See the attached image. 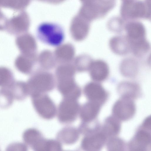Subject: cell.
Returning <instances> with one entry per match:
<instances>
[{
	"label": "cell",
	"mask_w": 151,
	"mask_h": 151,
	"mask_svg": "<svg viewBox=\"0 0 151 151\" xmlns=\"http://www.w3.org/2000/svg\"><path fill=\"white\" fill-rule=\"evenodd\" d=\"M120 125L119 121L115 118L111 117L106 121L104 128V132L109 136L117 134L120 130Z\"/></svg>",
	"instance_id": "ac0fdd59"
},
{
	"label": "cell",
	"mask_w": 151,
	"mask_h": 151,
	"mask_svg": "<svg viewBox=\"0 0 151 151\" xmlns=\"http://www.w3.org/2000/svg\"><path fill=\"white\" fill-rule=\"evenodd\" d=\"M99 104L92 101L85 104L80 108L79 112L81 120L85 122H88L93 119L99 112Z\"/></svg>",
	"instance_id": "30bf717a"
},
{
	"label": "cell",
	"mask_w": 151,
	"mask_h": 151,
	"mask_svg": "<svg viewBox=\"0 0 151 151\" xmlns=\"http://www.w3.org/2000/svg\"><path fill=\"white\" fill-rule=\"evenodd\" d=\"M7 19L0 9V31L5 30Z\"/></svg>",
	"instance_id": "603a6c76"
},
{
	"label": "cell",
	"mask_w": 151,
	"mask_h": 151,
	"mask_svg": "<svg viewBox=\"0 0 151 151\" xmlns=\"http://www.w3.org/2000/svg\"><path fill=\"white\" fill-rule=\"evenodd\" d=\"M135 109L133 101L129 98L124 97L116 102L114 106L113 111L117 119L126 120L132 117Z\"/></svg>",
	"instance_id": "5b68a950"
},
{
	"label": "cell",
	"mask_w": 151,
	"mask_h": 151,
	"mask_svg": "<svg viewBox=\"0 0 151 151\" xmlns=\"http://www.w3.org/2000/svg\"><path fill=\"white\" fill-rule=\"evenodd\" d=\"M108 147L110 150H121L124 148V145L121 139H113L108 143Z\"/></svg>",
	"instance_id": "7402d4cb"
},
{
	"label": "cell",
	"mask_w": 151,
	"mask_h": 151,
	"mask_svg": "<svg viewBox=\"0 0 151 151\" xmlns=\"http://www.w3.org/2000/svg\"><path fill=\"white\" fill-rule=\"evenodd\" d=\"M29 25V19L27 13L22 11L6 21L5 30L9 34L19 35L26 32Z\"/></svg>",
	"instance_id": "277c9868"
},
{
	"label": "cell",
	"mask_w": 151,
	"mask_h": 151,
	"mask_svg": "<svg viewBox=\"0 0 151 151\" xmlns=\"http://www.w3.org/2000/svg\"><path fill=\"white\" fill-rule=\"evenodd\" d=\"M37 38L48 45L58 46L62 44L65 38L64 30L60 25L51 22L40 24L37 29Z\"/></svg>",
	"instance_id": "6da1fadb"
},
{
	"label": "cell",
	"mask_w": 151,
	"mask_h": 151,
	"mask_svg": "<svg viewBox=\"0 0 151 151\" xmlns=\"http://www.w3.org/2000/svg\"><path fill=\"white\" fill-rule=\"evenodd\" d=\"M14 79L13 74L9 69L0 67V86H6L12 83Z\"/></svg>",
	"instance_id": "44dd1931"
},
{
	"label": "cell",
	"mask_w": 151,
	"mask_h": 151,
	"mask_svg": "<svg viewBox=\"0 0 151 151\" xmlns=\"http://www.w3.org/2000/svg\"><path fill=\"white\" fill-rule=\"evenodd\" d=\"M110 45L112 50L118 54H125L130 50L127 38L119 37L113 38L110 41Z\"/></svg>",
	"instance_id": "7c38bea8"
},
{
	"label": "cell",
	"mask_w": 151,
	"mask_h": 151,
	"mask_svg": "<svg viewBox=\"0 0 151 151\" xmlns=\"http://www.w3.org/2000/svg\"><path fill=\"white\" fill-rule=\"evenodd\" d=\"M105 135L98 133L85 137L82 140L81 147L87 150H97L101 149L105 143Z\"/></svg>",
	"instance_id": "ba28073f"
},
{
	"label": "cell",
	"mask_w": 151,
	"mask_h": 151,
	"mask_svg": "<svg viewBox=\"0 0 151 151\" xmlns=\"http://www.w3.org/2000/svg\"><path fill=\"white\" fill-rule=\"evenodd\" d=\"M79 131L72 127L65 128L61 130L57 135L59 142L66 144H73L76 142L79 138Z\"/></svg>",
	"instance_id": "8fae6325"
},
{
	"label": "cell",
	"mask_w": 151,
	"mask_h": 151,
	"mask_svg": "<svg viewBox=\"0 0 151 151\" xmlns=\"http://www.w3.org/2000/svg\"><path fill=\"white\" fill-rule=\"evenodd\" d=\"M33 101L36 111L42 118L51 119L57 114L55 105L48 96L43 93L33 95Z\"/></svg>",
	"instance_id": "3957f363"
},
{
	"label": "cell",
	"mask_w": 151,
	"mask_h": 151,
	"mask_svg": "<svg viewBox=\"0 0 151 151\" xmlns=\"http://www.w3.org/2000/svg\"><path fill=\"white\" fill-rule=\"evenodd\" d=\"M130 49L135 55L140 57L145 55L148 51L150 45L145 39L129 43Z\"/></svg>",
	"instance_id": "9a60e30c"
},
{
	"label": "cell",
	"mask_w": 151,
	"mask_h": 151,
	"mask_svg": "<svg viewBox=\"0 0 151 151\" xmlns=\"http://www.w3.org/2000/svg\"><path fill=\"white\" fill-rule=\"evenodd\" d=\"M16 44L21 54L30 56L34 48V42L32 37L28 34L18 35L15 40Z\"/></svg>",
	"instance_id": "9c48e42d"
},
{
	"label": "cell",
	"mask_w": 151,
	"mask_h": 151,
	"mask_svg": "<svg viewBox=\"0 0 151 151\" xmlns=\"http://www.w3.org/2000/svg\"><path fill=\"white\" fill-rule=\"evenodd\" d=\"M127 39L129 43L145 39V31L143 27L139 24L129 25L127 28Z\"/></svg>",
	"instance_id": "4fadbf2b"
},
{
	"label": "cell",
	"mask_w": 151,
	"mask_h": 151,
	"mask_svg": "<svg viewBox=\"0 0 151 151\" xmlns=\"http://www.w3.org/2000/svg\"><path fill=\"white\" fill-rule=\"evenodd\" d=\"M30 0H0V7L20 11L24 9Z\"/></svg>",
	"instance_id": "2e32d148"
},
{
	"label": "cell",
	"mask_w": 151,
	"mask_h": 151,
	"mask_svg": "<svg viewBox=\"0 0 151 151\" xmlns=\"http://www.w3.org/2000/svg\"><path fill=\"white\" fill-rule=\"evenodd\" d=\"M133 149L136 150H142L147 146L150 143L151 136L148 132L143 130L138 132L134 138Z\"/></svg>",
	"instance_id": "5bb4252c"
},
{
	"label": "cell",
	"mask_w": 151,
	"mask_h": 151,
	"mask_svg": "<svg viewBox=\"0 0 151 151\" xmlns=\"http://www.w3.org/2000/svg\"><path fill=\"white\" fill-rule=\"evenodd\" d=\"M29 56L21 54L16 58L14 65L16 69L20 72L27 74L29 72L31 67Z\"/></svg>",
	"instance_id": "e0dca14e"
},
{
	"label": "cell",
	"mask_w": 151,
	"mask_h": 151,
	"mask_svg": "<svg viewBox=\"0 0 151 151\" xmlns=\"http://www.w3.org/2000/svg\"><path fill=\"white\" fill-rule=\"evenodd\" d=\"M119 90L124 97L129 98L136 96L138 89L135 84L130 82H125L119 85Z\"/></svg>",
	"instance_id": "ffe728a7"
},
{
	"label": "cell",
	"mask_w": 151,
	"mask_h": 151,
	"mask_svg": "<svg viewBox=\"0 0 151 151\" xmlns=\"http://www.w3.org/2000/svg\"><path fill=\"white\" fill-rule=\"evenodd\" d=\"M137 65L134 60H126L122 62L121 65L122 72L123 74L127 76H133L137 72Z\"/></svg>",
	"instance_id": "d6986e66"
},
{
	"label": "cell",
	"mask_w": 151,
	"mask_h": 151,
	"mask_svg": "<svg viewBox=\"0 0 151 151\" xmlns=\"http://www.w3.org/2000/svg\"><path fill=\"white\" fill-rule=\"evenodd\" d=\"M80 109L77 99L64 98L57 110L59 121L64 124L73 122L76 119Z\"/></svg>",
	"instance_id": "7a4b0ae2"
},
{
	"label": "cell",
	"mask_w": 151,
	"mask_h": 151,
	"mask_svg": "<svg viewBox=\"0 0 151 151\" xmlns=\"http://www.w3.org/2000/svg\"><path fill=\"white\" fill-rule=\"evenodd\" d=\"M84 92L88 99L98 103L103 101L106 97V93L104 88L96 82L88 84L85 88Z\"/></svg>",
	"instance_id": "52a82bcc"
},
{
	"label": "cell",
	"mask_w": 151,
	"mask_h": 151,
	"mask_svg": "<svg viewBox=\"0 0 151 151\" xmlns=\"http://www.w3.org/2000/svg\"><path fill=\"white\" fill-rule=\"evenodd\" d=\"M90 68L91 76L96 82L104 81L109 76V69L108 66L103 60H97L92 62Z\"/></svg>",
	"instance_id": "8992f818"
},
{
	"label": "cell",
	"mask_w": 151,
	"mask_h": 151,
	"mask_svg": "<svg viewBox=\"0 0 151 151\" xmlns=\"http://www.w3.org/2000/svg\"><path fill=\"white\" fill-rule=\"evenodd\" d=\"M143 127L145 128L148 129H150L151 128V118L148 117L146 119L143 123Z\"/></svg>",
	"instance_id": "cb8c5ba5"
}]
</instances>
